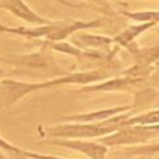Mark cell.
Instances as JSON below:
<instances>
[{
  "label": "cell",
  "mask_w": 159,
  "mask_h": 159,
  "mask_svg": "<svg viewBox=\"0 0 159 159\" xmlns=\"http://www.w3.org/2000/svg\"><path fill=\"white\" fill-rule=\"evenodd\" d=\"M16 148H17V146L12 145L11 142H8L4 138L0 137V150H2L3 152H12V151L16 150Z\"/></svg>",
  "instance_id": "cell-18"
},
{
  "label": "cell",
  "mask_w": 159,
  "mask_h": 159,
  "mask_svg": "<svg viewBox=\"0 0 159 159\" xmlns=\"http://www.w3.org/2000/svg\"><path fill=\"white\" fill-rule=\"evenodd\" d=\"M3 27H4V24H2V23H0V32L3 31Z\"/></svg>",
  "instance_id": "cell-25"
},
{
  "label": "cell",
  "mask_w": 159,
  "mask_h": 159,
  "mask_svg": "<svg viewBox=\"0 0 159 159\" xmlns=\"http://www.w3.org/2000/svg\"><path fill=\"white\" fill-rule=\"evenodd\" d=\"M47 145L65 147L70 150L78 151L86 155L90 159H106L107 148L105 145L99 143L98 141H92V139H60V138H49L45 139Z\"/></svg>",
  "instance_id": "cell-6"
},
{
  "label": "cell",
  "mask_w": 159,
  "mask_h": 159,
  "mask_svg": "<svg viewBox=\"0 0 159 159\" xmlns=\"http://www.w3.org/2000/svg\"><path fill=\"white\" fill-rule=\"evenodd\" d=\"M154 72V66L152 65H145V64H138L135 62L133 66L129 69H125L122 72V76L129 77V78H134V80H139V81H145L150 77V74Z\"/></svg>",
  "instance_id": "cell-14"
},
{
  "label": "cell",
  "mask_w": 159,
  "mask_h": 159,
  "mask_svg": "<svg viewBox=\"0 0 159 159\" xmlns=\"http://www.w3.org/2000/svg\"><path fill=\"white\" fill-rule=\"evenodd\" d=\"M57 86L56 78L39 82H24L16 80H2L0 81V109L9 107L17 103L20 99L37 90Z\"/></svg>",
  "instance_id": "cell-4"
},
{
  "label": "cell",
  "mask_w": 159,
  "mask_h": 159,
  "mask_svg": "<svg viewBox=\"0 0 159 159\" xmlns=\"http://www.w3.org/2000/svg\"><path fill=\"white\" fill-rule=\"evenodd\" d=\"M70 43L82 51H99L107 53L113 44V39L102 34H92L80 31L74 33V37H72Z\"/></svg>",
  "instance_id": "cell-9"
},
{
  "label": "cell",
  "mask_w": 159,
  "mask_h": 159,
  "mask_svg": "<svg viewBox=\"0 0 159 159\" xmlns=\"http://www.w3.org/2000/svg\"><path fill=\"white\" fill-rule=\"evenodd\" d=\"M155 23H137L131 24L127 28H125L122 32H119L116 37L113 39V43H116L117 45L126 48L127 45H130L131 43H134L142 33L147 32L148 29H151L152 27H155Z\"/></svg>",
  "instance_id": "cell-11"
},
{
  "label": "cell",
  "mask_w": 159,
  "mask_h": 159,
  "mask_svg": "<svg viewBox=\"0 0 159 159\" xmlns=\"http://www.w3.org/2000/svg\"><path fill=\"white\" fill-rule=\"evenodd\" d=\"M133 105H127V106H116V107H107V109H101V110H96V111H89V113H84V114H73V116H66L62 117L64 121H69V122H82V123H98L102 121L111 118L117 114L125 113L131 110Z\"/></svg>",
  "instance_id": "cell-10"
},
{
  "label": "cell",
  "mask_w": 159,
  "mask_h": 159,
  "mask_svg": "<svg viewBox=\"0 0 159 159\" xmlns=\"http://www.w3.org/2000/svg\"><path fill=\"white\" fill-rule=\"evenodd\" d=\"M126 49L131 53V56L135 58V62L145 64V65H155V62L159 61V45L139 48L137 47L135 41L127 45Z\"/></svg>",
  "instance_id": "cell-12"
},
{
  "label": "cell",
  "mask_w": 159,
  "mask_h": 159,
  "mask_svg": "<svg viewBox=\"0 0 159 159\" xmlns=\"http://www.w3.org/2000/svg\"><path fill=\"white\" fill-rule=\"evenodd\" d=\"M0 9H6V11L11 12L13 16L21 19L29 24H33V25H44V24H48L51 21V20L37 15L23 0H2Z\"/></svg>",
  "instance_id": "cell-8"
},
{
  "label": "cell",
  "mask_w": 159,
  "mask_h": 159,
  "mask_svg": "<svg viewBox=\"0 0 159 159\" xmlns=\"http://www.w3.org/2000/svg\"><path fill=\"white\" fill-rule=\"evenodd\" d=\"M105 20L96 19L90 21H80V20H60V21H49L44 25H37L33 28L27 27H3L2 32L19 34L25 39H44L48 41H64L76 32L85 31L89 28H99L103 25Z\"/></svg>",
  "instance_id": "cell-3"
},
{
  "label": "cell",
  "mask_w": 159,
  "mask_h": 159,
  "mask_svg": "<svg viewBox=\"0 0 159 159\" xmlns=\"http://www.w3.org/2000/svg\"><path fill=\"white\" fill-rule=\"evenodd\" d=\"M8 74H9V73H7L6 70H4V69H2V68H0V81H2V80H3L4 77H7Z\"/></svg>",
  "instance_id": "cell-21"
},
{
  "label": "cell",
  "mask_w": 159,
  "mask_h": 159,
  "mask_svg": "<svg viewBox=\"0 0 159 159\" xmlns=\"http://www.w3.org/2000/svg\"><path fill=\"white\" fill-rule=\"evenodd\" d=\"M123 15L137 23H159V11H137V12H123Z\"/></svg>",
  "instance_id": "cell-16"
},
{
  "label": "cell",
  "mask_w": 159,
  "mask_h": 159,
  "mask_svg": "<svg viewBox=\"0 0 159 159\" xmlns=\"http://www.w3.org/2000/svg\"><path fill=\"white\" fill-rule=\"evenodd\" d=\"M143 81L134 78H129L125 76H114L101 82L85 85L80 88L78 93H106V92H133L131 89L138 86Z\"/></svg>",
  "instance_id": "cell-7"
},
{
  "label": "cell",
  "mask_w": 159,
  "mask_h": 159,
  "mask_svg": "<svg viewBox=\"0 0 159 159\" xmlns=\"http://www.w3.org/2000/svg\"><path fill=\"white\" fill-rule=\"evenodd\" d=\"M126 154L133 157H152L159 154V142L158 143H145L138 146H129L126 147Z\"/></svg>",
  "instance_id": "cell-15"
},
{
  "label": "cell",
  "mask_w": 159,
  "mask_h": 159,
  "mask_svg": "<svg viewBox=\"0 0 159 159\" xmlns=\"http://www.w3.org/2000/svg\"><path fill=\"white\" fill-rule=\"evenodd\" d=\"M134 109L125 113L117 114L106 121L98 123H82V122H73V123H61L56 126H39V134L43 138H60V139H93L101 138L107 134L114 133L122 126L123 121L133 116Z\"/></svg>",
  "instance_id": "cell-1"
},
{
  "label": "cell",
  "mask_w": 159,
  "mask_h": 159,
  "mask_svg": "<svg viewBox=\"0 0 159 159\" xmlns=\"http://www.w3.org/2000/svg\"><path fill=\"white\" fill-rule=\"evenodd\" d=\"M154 66H157V68H159V61H157V62H155V65H154Z\"/></svg>",
  "instance_id": "cell-26"
},
{
  "label": "cell",
  "mask_w": 159,
  "mask_h": 159,
  "mask_svg": "<svg viewBox=\"0 0 159 159\" xmlns=\"http://www.w3.org/2000/svg\"><path fill=\"white\" fill-rule=\"evenodd\" d=\"M6 154L8 155L9 159H32V158H29L27 155H24V154L21 152V148L20 147H17L16 150L12 151V152H6Z\"/></svg>",
  "instance_id": "cell-19"
},
{
  "label": "cell",
  "mask_w": 159,
  "mask_h": 159,
  "mask_svg": "<svg viewBox=\"0 0 159 159\" xmlns=\"http://www.w3.org/2000/svg\"><path fill=\"white\" fill-rule=\"evenodd\" d=\"M139 159H152V157H139Z\"/></svg>",
  "instance_id": "cell-24"
},
{
  "label": "cell",
  "mask_w": 159,
  "mask_h": 159,
  "mask_svg": "<svg viewBox=\"0 0 159 159\" xmlns=\"http://www.w3.org/2000/svg\"><path fill=\"white\" fill-rule=\"evenodd\" d=\"M134 125L137 126L159 125V107L151 109V110H147L142 114H138V116H131L122 123V126H134Z\"/></svg>",
  "instance_id": "cell-13"
},
{
  "label": "cell",
  "mask_w": 159,
  "mask_h": 159,
  "mask_svg": "<svg viewBox=\"0 0 159 159\" xmlns=\"http://www.w3.org/2000/svg\"><path fill=\"white\" fill-rule=\"evenodd\" d=\"M0 159H9V158H8V155L6 152H3L2 150H0Z\"/></svg>",
  "instance_id": "cell-23"
},
{
  "label": "cell",
  "mask_w": 159,
  "mask_h": 159,
  "mask_svg": "<svg viewBox=\"0 0 159 159\" xmlns=\"http://www.w3.org/2000/svg\"><path fill=\"white\" fill-rule=\"evenodd\" d=\"M54 2H58L60 4H62V6H65V7H70V8H82V7H84L82 4H74V3L68 2V0H54Z\"/></svg>",
  "instance_id": "cell-20"
},
{
  "label": "cell",
  "mask_w": 159,
  "mask_h": 159,
  "mask_svg": "<svg viewBox=\"0 0 159 159\" xmlns=\"http://www.w3.org/2000/svg\"><path fill=\"white\" fill-rule=\"evenodd\" d=\"M146 127H148V129H151V130H154V131H157V133L159 134V125H154V126H146Z\"/></svg>",
  "instance_id": "cell-22"
},
{
  "label": "cell",
  "mask_w": 159,
  "mask_h": 159,
  "mask_svg": "<svg viewBox=\"0 0 159 159\" xmlns=\"http://www.w3.org/2000/svg\"><path fill=\"white\" fill-rule=\"evenodd\" d=\"M0 62L11 65L16 69L9 74H21V76L53 80L66 76L69 73L60 66L54 57L47 51L25 54H6V56H0Z\"/></svg>",
  "instance_id": "cell-2"
},
{
  "label": "cell",
  "mask_w": 159,
  "mask_h": 159,
  "mask_svg": "<svg viewBox=\"0 0 159 159\" xmlns=\"http://www.w3.org/2000/svg\"><path fill=\"white\" fill-rule=\"evenodd\" d=\"M157 106L159 107V97H158V101H157Z\"/></svg>",
  "instance_id": "cell-27"
},
{
  "label": "cell",
  "mask_w": 159,
  "mask_h": 159,
  "mask_svg": "<svg viewBox=\"0 0 159 159\" xmlns=\"http://www.w3.org/2000/svg\"><path fill=\"white\" fill-rule=\"evenodd\" d=\"M159 134L146 126H122L114 133L105 137L97 138V141L106 147H121V146H138L145 145L151 139H155Z\"/></svg>",
  "instance_id": "cell-5"
},
{
  "label": "cell",
  "mask_w": 159,
  "mask_h": 159,
  "mask_svg": "<svg viewBox=\"0 0 159 159\" xmlns=\"http://www.w3.org/2000/svg\"><path fill=\"white\" fill-rule=\"evenodd\" d=\"M21 152L32 159H69V158H62V157H56V155H48V154H39V152H33L29 150H24V148H21Z\"/></svg>",
  "instance_id": "cell-17"
}]
</instances>
